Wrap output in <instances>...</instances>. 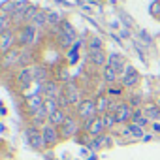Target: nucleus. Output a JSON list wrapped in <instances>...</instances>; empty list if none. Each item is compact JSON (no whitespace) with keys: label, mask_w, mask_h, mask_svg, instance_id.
Here are the masks:
<instances>
[{"label":"nucleus","mask_w":160,"mask_h":160,"mask_svg":"<svg viewBox=\"0 0 160 160\" xmlns=\"http://www.w3.org/2000/svg\"><path fill=\"white\" fill-rule=\"evenodd\" d=\"M75 117L81 121V122L100 117L98 115V109H96V100H83L81 104L75 108Z\"/></svg>","instance_id":"1"},{"label":"nucleus","mask_w":160,"mask_h":160,"mask_svg":"<svg viewBox=\"0 0 160 160\" xmlns=\"http://www.w3.org/2000/svg\"><path fill=\"white\" fill-rule=\"evenodd\" d=\"M36 40V28L32 25H23L17 28V47L28 49Z\"/></svg>","instance_id":"2"},{"label":"nucleus","mask_w":160,"mask_h":160,"mask_svg":"<svg viewBox=\"0 0 160 160\" xmlns=\"http://www.w3.org/2000/svg\"><path fill=\"white\" fill-rule=\"evenodd\" d=\"M25 136H27L28 145H30L34 151H43V149H47V147H45L43 134H42V128H36L34 124H30V126L25 130Z\"/></svg>","instance_id":"3"},{"label":"nucleus","mask_w":160,"mask_h":160,"mask_svg":"<svg viewBox=\"0 0 160 160\" xmlns=\"http://www.w3.org/2000/svg\"><path fill=\"white\" fill-rule=\"evenodd\" d=\"M60 130V138L62 139H70V138H75L79 132H81V124H79V121H77V117H68L66 119V122L58 128Z\"/></svg>","instance_id":"4"},{"label":"nucleus","mask_w":160,"mask_h":160,"mask_svg":"<svg viewBox=\"0 0 160 160\" xmlns=\"http://www.w3.org/2000/svg\"><path fill=\"white\" fill-rule=\"evenodd\" d=\"M40 92H42V96H45V100H57L64 92V85H60L57 79H51L43 87H40Z\"/></svg>","instance_id":"5"},{"label":"nucleus","mask_w":160,"mask_h":160,"mask_svg":"<svg viewBox=\"0 0 160 160\" xmlns=\"http://www.w3.org/2000/svg\"><path fill=\"white\" fill-rule=\"evenodd\" d=\"M138 83H139V72L134 66L128 64L126 70H124V73L121 75V85L124 89H134V87H138Z\"/></svg>","instance_id":"6"},{"label":"nucleus","mask_w":160,"mask_h":160,"mask_svg":"<svg viewBox=\"0 0 160 160\" xmlns=\"http://www.w3.org/2000/svg\"><path fill=\"white\" fill-rule=\"evenodd\" d=\"M64 94H66V98H68L70 106H73V108H77L79 104L83 102V98H81V89L77 87V83H75V81H70V83H66V85H64Z\"/></svg>","instance_id":"7"},{"label":"nucleus","mask_w":160,"mask_h":160,"mask_svg":"<svg viewBox=\"0 0 160 160\" xmlns=\"http://www.w3.org/2000/svg\"><path fill=\"white\" fill-rule=\"evenodd\" d=\"M42 134H43V139H45V147H47V149L55 147V145L62 139V138H60V130H58L57 126L49 124V122L42 128Z\"/></svg>","instance_id":"8"},{"label":"nucleus","mask_w":160,"mask_h":160,"mask_svg":"<svg viewBox=\"0 0 160 160\" xmlns=\"http://www.w3.org/2000/svg\"><path fill=\"white\" fill-rule=\"evenodd\" d=\"M43 104H45V100H43L42 92L32 94V96H27V100H25V111H27L30 117H34V115L43 108Z\"/></svg>","instance_id":"9"},{"label":"nucleus","mask_w":160,"mask_h":160,"mask_svg":"<svg viewBox=\"0 0 160 160\" xmlns=\"http://www.w3.org/2000/svg\"><path fill=\"white\" fill-rule=\"evenodd\" d=\"M15 81L19 83L21 89H28L32 83H36V81H34V70H32L30 66H27V68H19L17 73H15Z\"/></svg>","instance_id":"10"},{"label":"nucleus","mask_w":160,"mask_h":160,"mask_svg":"<svg viewBox=\"0 0 160 160\" xmlns=\"http://www.w3.org/2000/svg\"><path fill=\"white\" fill-rule=\"evenodd\" d=\"M15 43H17V32H15V28L0 34V51H2V55L8 53V51H12L13 47H17Z\"/></svg>","instance_id":"11"},{"label":"nucleus","mask_w":160,"mask_h":160,"mask_svg":"<svg viewBox=\"0 0 160 160\" xmlns=\"http://www.w3.org/2000/svg\"><path fill=\"white\" fill-rule=\"evenodd\" d=\"M21 60V47H13L12 51L4 53L2 55V68L4 70H10V68H15Z\"/></svg>","instance_id":"12"},{"label":"nucleus","mask_w":160,"mask_h":160,"mask_svg":"<svg viewBox=\"0 0 160 160\" xmlns=\"http://www.w3.org/2000/svg\"><path fill=\"white\" fill-rule=\"evenodd\" d=\"M132 113H134V108H132L128 102H121V108H119V109H117V113H115L117 122L126 126V124L132 121Z\"/></svg>","instance_id":"13"},{"label":"nucleus","mask_w":160,"mask_h":160,"mask_svg":"<svg viewBox=\"0 0 160 160\" xmlns=\"http://www.w3.org/2000/svg\"><path fill=\"white\" fill-rule=\"evenodd\" d=\"M108 66H111L119 75H122L128 64H126V60H124L122 55H119V53H111V55H108Z\"/></svg>","instance_id":"14"},{"label":"nucleus","mask_w":160,"mask_h":160,"mask_svg":"<svg viewBox=\"0 0 160 160\" xmlns=\"http://www.w3.org/2000/svg\"><path fill=\"white\" fill-rule=\"evenodd\" d=\"M32 70H34V81H36L40 87H43L47 81H51V70H49L47 66L38 64V66H34Z\"/></svg>","instance_id":"15"},{"label":"nucleus","mask_w":160,"mask_h":160,"mask_svg":"<svg viewBox=\"0 0 160 160\" xmlns=\"http://www.w3.org/2000/svg\"><path fill=\"white\" fill-rule=\"evenodd\" d=\"M104 147H111V136H108V134H102L98 138H92L89 141V145H87V149L92 151V152H96V151H100Z\"/></svg>","instance_id":"16"},{"label":"nucleus","mask_w":160,"mask_h":160,"mask_svg":"<svg viewBox=\"0 0 160 160\" xmlns=\"http://www.w3.org/2000/svg\"><path fill=\"white\" fill-rule=\"evenodd\" d=\"M122 136H128V138H134V139H143L145 138V128H141L134 122H128L122 128Z\"/></svg>","instance_id":"17"},{"label":"nucleus","mask_w":160,"mask_h":160,"mask_svg":"<svg viewBox=\"0 0 160 160\" xmlns=\"http://www.w3.org/2000/svg\"><path fill=\"white\" fill-rule=\"evenodd\" d=\"M109 106H111V98L108 94H100L96 98V109H98V115L100 117L106 115V113H109Z\"/></svg>","instance_id":"18"},{"label":"nucleus","mask_w":160,"mask_h":160,"mask_svg":"<svg viewBox=\"0 0 160 160\" xmlns=\"http://www.w3.org/2000/svg\"><path fill=\"white\" fill-rule=\"evenodd\" d=\"M70 115L64 111V109H57L55 113H51L49 115V124H53V126H57V128H60L64 122H66V119H68Z\"/></svg>","instance_id":"19"},{"label":"nucleus","mask_w":160,"mask_h":160,"mask_svg":"<svg viewBox=\"0 0 160 160\" xmlns=\"http://www.w3.org/2000/svg\"><path fill=\"white\" fill-rule=\"evenodd\" d=\"M102 79H104V83H108V85H115L117 79H121V75L111 66H106V68H102Z\"/></svg>","instance_id":"20"},{"label":"nucleus","mask_w":160,"mask_h":160,"mask_svg":"<svg viewBox=\"0 0 160 160\" xmlns=\"http://www.w3.org/2000/svg\"><path fill=\"white\" fill-rule=\"evenodd\" d=\"M89 60L94 64V66H102L106 68L108 66V57L104 51H94V53H89Z\"/></svg>","instance_id":"21"},{"label":"nucleus","mask_w":160,"mask_h":160,"mask_svg":"<svg viewBox=\"0 0 160 160\" xmlns=\"http://www.w3.org/2000/svg\"><path fill=\"white\" fill-rule=\"evenodd\" d=\"M102 134H106V128H104L102 117H96V119L92 121V124H91L89 136H91V138H98V136H102Z\"/></svg>","instance_id":"22"},{"label":"nucleus","mask_w":160,"mask_h":160,"mask_svg":"<svg viewBox=\"0 0 160 160\" xmlns=\"http://www.w3.org/2000/svg\"><path fill=\"white\" fill-rule=\"evenodd\" d=\"M47 23H49V13H47L45 10H40V12H38V15H36V17H34V21H32V27L38 30V28H43Z\"/></svg>","instance_id":"23"},{"label":"nucleus","mask_w":160,"mask_h":160,"mask_svg":"<svg viewBox=\"0 0 160 160\" xmlns=\"http://www.w3.org/2000/svg\"><path fill=\"white\" fill-rule=\"evenodd\" d=\"M143 111H145V117H147L149 121H160V108H158L156 104H149V106H145Z\"/></svg>","instance_id":"24"},{"label":"nucleus","mask_w":160,"mask_h":160,"mask_svg":"<svg viewBox=\"0 0 160 160\" xmlns=\"http://www.w3.org/2000/svg\"><path fill=\"white\" fill-rule=\"evenodd\" d=\"M57 81L60 83V85H66V83H70V81H73V77H72V73L68 72V68H58L57 70Z\"/></svg>","instance_id":"25"},{"label":"nucleus","mask_w":160,"mask_h":160,"mask_svg":"<svg viewBox=\"0 0 160 160\" xmlns=\"http://www.w3.org/2000/svg\"><path fill=\"white\" fill-rule=\"evenodd\" d=\"M102 122H104V128H106V130H111V128H115V126L119 124L115 113H106V115H102Z\"/></svg>","instance_id":"26"},{"label":"nucleus","mask_w":160,"mask_h":160,"mask_svg":"<svg viewBox=\"0 0 160 160\" xmlns=\"http://www.w3.org/2000/svg\"><path fill=\"white\" fill-rule=\"evenodd\" d=\"M87 49L89 53H94V51H102V40L98 36H92L89 42H87Z\"/></svg>","instance_id":"27"},{"label":"nucleus","mask_w":160,"mask_h":160,"mask_svg":"<svg viewBox=\"0 0 160 160\" xmlns=\"http://www.w3.org/2000/svg\"><path fill=\"white\" fill-rule=\"evenodd\" d=\"M30 62H32L30 47H28V49H21V60H19V66H21V68H27V66H30Z\"/></svg>","instance_id":"28"},{"label":"nucleus","mask_w":160,"mask_h":160,"mask_svg":"<svg viewBox=\"0 0 160 160\" xmlns=\"http://www.w3.org/2000/svg\"><path fill=\"white\" fill-rule=\"evenodd\" d=\"M38 12H40V8L32 4V6L27 10V13H25V25H32V21H34V17L38 15Z\"/></svg>","instance_id":"29"},{"label":"nucleus","mask_w":160,"mask_h":160,"mask_svg":"<svg viewBox=\"0 0 160 160\" xmlns=\"http://www.w3.org/2000/svg\"><path fill=\"white\" fill-rule=\"evenodd\" d=\"M62 25L64 23V19H62V13H57V12H51L49 13V25Z\"/></svg>","instance_id":"30"},{"label":"nucleus","mask_w":160,"mask_h":160,"mask_svg":"<svg viewBox=\"0 0 160 160\" xmlns=\"http://www.w3.org/2000/svg\"><path fill=\"white\" fill-rule=\"evenodd\" d=\"M60 28L66 32V34H70V36H73V38H77V32H75V28L72 27V23L70 21H64L62 25H60Z\"/></svg>","instance_id":"31"},{"label":"nucleus","mask_w":160,"mask_h":160,"mask_svg":"<svg viewBox=\"0 0 160 160\" xmlns=\"http://www.w3.org/2000/svg\"><path fill=\"white\" fill-rule=\"evenodd\" d=\"M122 89H124L122 85H121V87H117V85H111V87L108 89V96H109V98H111V96H121V94L124 92Z\"/></svg>","instance_id":"32"},{"label":"nucleus","mask_w":160,"mask_h":160,"mask_svg":"<svg viewBox=\"0 0 160 160\" xmlns=\"http://www.w3.org/2000/svg\"><path fill=\"white\" fill-rule=\"evenodd\" d=\"M126 102H128L134 109H136V108H141V96H139V94H130V98H128Z\"/></svg>","instance_id":"33"},{"label":"nucleus","mask_w":160,"mask_h":160,"mask_svg":"<svg viewBox=\"0 0 160 160\" xmlns=\"http://www.w3.org/2000/svg\"><path fill=\"white\" fill-rule=\"evenodd\" d=\"M45 109H47V113L51 115V113H55V111L60 109V108H58V102H57V100H45Z\"/></svg>","instance_id":"34"},{"label":"nucleus","mask_w":160,"mask_h":160,"mask_svg":"<svg viewBox=\"0 0 160 160\" xmlns=\"http://www.w3.org/2000/svg\"><path fill=\"white\" fill-rule=\"evenodd\" d=\"M57 102H58V108H60V109H64V111L70 108V102H68V98H66V94H64V92L57 98Z\"/></svg>","instance_id":"35"},{"label":"nucleus","mask_w":160,"mask_h":160,"mask_svg":"<svg viewBox=\"0 0 160 160\" xmlns=\"http://www.w3.org/2000/svg\"><path fill=\"white\" fill-rule=\"evenodd\" d=\"M152 130L154 132H160V122H152Z\"/></svg>","instance_id":"36"},{"label":"nucleus","mask_w":160,"mask_h":160,"mask_svg":"<svg viewBox=\"0 0 160 160\" xmlns=\"http://www.w3.org/2000/svg\"><path fill=\"white\" fill-rule=\"evenodd\" d=\"M152 139V134H145V138H143V141H151Z\"/></svg>","instance_id":"37"},{"label":"nucleus","mask_w":160,"mask_h":160,"mask_svg":"<svg viewBox=\"0 0 160 160\" xmlns=\"http://www.w3.org/2000/svg\"><path fill=\"white\" fill-rule=\"evenodd\" d=\"M87 160H98V156H96V152H92V154H91V156H89Z\"/></svg>","instance_id":"38"},{"label":"nucleus","mask_w":160,"mask_h":160,"mask_svg":"<svg viewBox=\"0 0 160 160\" xmlns=\"http://www.w3.org/2000/svg\"><path fill=\"white\" fill-rule=\"evenodd\" d=\"M156 106H158V108H160V98H158V102H156Z\"/></svg>","instance_id":"39"}]
</instances>
